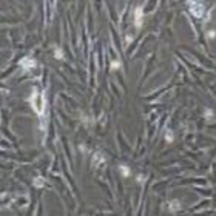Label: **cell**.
<instances>
[{
  "instance_id": "6da1fadb",
  "label": "cell",
  "mask_w": 216,
  "mask_h": 216,
  "mask_svg": "<svg viewBox=\"0 0 216 216\" xmlns=\"http://www.w3.org/2000/svg\"><path fill=\"white\" fill-rule=\"evenodd\" d=\"M30 101H31V107L34 108V111L37 114H43V111H45V96L42 93H39L37 88H34Z\"/></svg>"
},
{
  "instance_id": "7a4b0ae2",
  "label": "cell",
  "mask_w": 216,
  "mask_h": 216,
  "mask_svg": "<svg viewBox=\"0 0 216 216\" xmlns=\"http://www.w3.org/2000/svg\"><path fill=\"white\" fill-rule=\"evenodd\" d=\"M142 20H144V11L141 6H138L136 10H134V25H136V28H141L142 26Z\"/></svg>"
},
{
  "instance_id": "3957f363",
  "label": "cell",
  "mask_w": 216,
  "mask_h": 216,
  "mask_svg": "<svg viewBox=\"0 0 216 216\" xmlns=\"http://www.w3.org/2000/svg\"><path fill=\"white\" fill-rule=\"evenodd\" d=\"M190 5H192L190 11H192L193 16H196V17H202L204 16V10H205V8L201 3H190Z\"/></svg>"
},
{
  "instance_id": "277c9868",
  "label": "cell",
  "mask_w": 216,
  "mask_h": 216,
  "mask_svg": "<svg viewBox=\"0 0 216 216\" xmlns=\"http://www.w3.org/2000/svg\"><path fill=\"white\" fill-rule=\"evenodd\" d=\"M20 67H22L23 70L34 68V67H36V60H34V59H31V57H23V59L20 60Z\"/></svg>"
},
{
  "instance_id": "5b68a950",
  "label": "cell",
  "mask_w": 216,
  "mask_h": 216,
  "mask_svg": "<svg viewBox=\"0 0 216 216\" xmlns=\"http://www.w3.org/2000/svg\"><path fill=\"white\" fill-rule=\"evenodd\" d=\"M168 207H170V210H172V212H176V210H179V207H181V202H179V201H172Z\"/></svg>"
},
{
  "instance_id": "8992f818",
  "label": "cell",
  "mask_w": 216,
  "mask_h": 216,
  "mask_svg": "<svg viewBox=\"0 0 216 216\" xmlns=\"http://www.w3.org/2000/svg\"><path fill=\"white\" fill-rule=\"evenodd\" d=\"M54 57L56 59H64V51H62L60 48H56L54 50Z\"/></svg>"
},
{
  "instance_id": "52a82bcc",
  "label": "cell",
  "mask_w": 216,
  "mask_h": 216,
  "mask_svg": "<svg viewBox=\"0 0 216 216\" xmlns=\"http://www.w3.org/2000/svg\"><path fill=\"white\" fill-rule=\"evenodd\" d=\"M119 168H121V173H122V176H130V170L127 168V165H121Z\"/></svg>"
},
{
  "instance_id": "ba28073f",
  "label": "cell",
  "mask_w": 216,
  "mask_h": 216,
  "mask_svg": "<svg viewBox=\"0 0 216 216\" xmlns=\"http://www.w3.org/2000/svg\"><path fill=\"white\" fill-rule=\"evenodd\" d=\"M121 68V62L119 60H113L111 62V70H119Z\"/></svg>"
},
{
  "instance_id": "9c48e42d",
  "label": "cell",
  "mask_w": 216,
  "mask_h": 216,
  "mask_svg": "<svg viewBox=\"0 0 216 216\" xmlns=\"http://www.w3.org/2000/svg\"><path fill=\"white\" fill-rule=\"evenodd\" d=\"M165 139H167L168 142H172V141H173V133L170 131V130H168V131L165 133Z\"/></svg>"
},
{
  "instance_id": "30bf717a",
  "label": "cell",
  "mask_w": 216,
  "mask_h": 216,
  "mask_svg": "<svg viewBox=\"0 0 216 216\" xmlns=\"http://www.w3.org/2000/svg\"><path fill=\"white\" fill-rule=\"evenodd\" d=\"M34 185H36V187H42V185H43V181H42V178H36V181H34Z\"/></svg>"
},
{
  "instance_id": "8fae6325",
  "label": "cell",
  "mask_w": 216,
  "mask_h": 216,
  "mask_svg": "<svg viewBox=\"0 0 216 216\" xmlns=\"http://www.w3.org/2000/svg\"><path fill=\"white\" fill-rule=\"evenodd\" d=\"M207 36H209V39H213L215 36H216V33H215L213 30H210V31H209V34H207Z\"/></svg>"
}]
</instances>
